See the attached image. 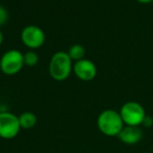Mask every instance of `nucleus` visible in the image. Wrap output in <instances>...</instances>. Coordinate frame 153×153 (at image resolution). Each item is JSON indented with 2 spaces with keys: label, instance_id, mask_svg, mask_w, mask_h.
I'll return each mask as SVG.
<instances>
[{
  "label": "nucleus",
  "instance_id": "1",
  "mask_svg": "<svg viewBox=\"0 0 153 153\" xmlns=\"http://www.w3.org/2000/svg\"><path fill=\"white\" fill-rule=\"evenodd\" d=\"M72 68H74V61L69 57L67 51H64L53 53L48 64L49 76L55 81H64L68 79L72 72Z\"/></svg>",
  "mask_w": 153,
  "mask_h": 153
},
{
  "label": "nucleus",
  "instance_id": "2",
  "mask_svg": "<svg viewBox=\"0 0 153 153\" xmlns=\"http://www.w3.org/2000/svg\"><path fill=\"white\" fill-rule=\"evenodd\" d=\"M97 126L104 135L117 136L125 124L122 120L120 111L114 109H106L99 114L97 119Z\"/></svg>",
  "mask_w": 153,
  "mask_h": 153
},
{
  "label": "nucleus",
  "instance_id": "3",
  "mask_svg": "<svg viewBox=\"0 0 153 153\" xmlns=\"http://www.w3.org/2000/svg\"><path fill=\"white\" fill-rule=\"evenodd\" d=\"M24 67L23 53L17 49H10L0 57V70L5 76H15Z\"/></svg>",
  "mask_w": 153,
  "mask_h": 153
},
{
  "label": "nucleus",
  "instance_id": "4",
  "mask_svg": "<svg viewBox=\"0 0 153 153\" xmlns=\"http://www.w3.org/2000/svg\"><path fill=\"white\" fill-rule=\"evenodd\" d=\"M120 114L125 125L140 126L142 125L146 117V111L140 103L129 101L121 107Z\"/></svg>",
  "mask_w": 153,
  "mask_h": 153
},
{
  "label": "nucleus",
  "instance_id": "5",
  "mask_svg": "<svg viewBox=\"0 0 153 153\" xmlns=\"http://www.w3.org/2000/svg\"><path fill=\"white\" fill-rule=\"evenodd\" d=\"M22 44L25 47H27L30 51L38 49L45 43L46 36H45L44 30L37 25H26L20 34Z\"/></svg>",
  "mask_w": 153,
  "mask_h": 153
},
{
  "label": "nucleus",
  "instance_id": "6",
  "mask_svg": "<svg viewBox=\"0 0 153 153\" xmlns=\"http://www.w3.org/2000/svg\"><path fill=\"white\" fill-rule=\"evenodd\" d=\"M21 130L19 117L10 111L0 112V137L12 140L19 134Z\"/></svg>",
  "mask_w": 153,
  "mask_h": 153
},
{
  "label": "nucleus",
  "instance_id": "7",
  "mask_svg": "<svg viewBox=\"0 0 153 153\" xmlns=\"http://www.w3.org/2000/svg\"><path fill=\"white\" fill-rule=\"evenodd\" d=\"M72 71L79 80L84 82H89L92 81L97 76L98 68L91 60L84 58V59L74 62Z\"/></svg>",
  "mask_w": 153,
  "mask_h": 153
},
{
  "label": "nucleus",
  "instance_id": "8",
  "mask_svg": "<svg viewBox=\"0 0 153 153\" xmlns=\"http://www.w3.org/2000/svg\"><path fill=\"white\" fill-rule=\"evenodd\" d=\"M117 137L121 142L127 145L137 144L143 138V130L140 126H127L125 125L122 131L119 133Z\"/></svg>",
  "mask_w": 153,
  "mask_h": 153
},
{
  "label": "nucleus",
  "instance_id": "9",
  "mask_svg": "<svg viewBox=\"0 0 153 153\" xmlns=\"http://www.w3.org/2000/svg\"><path fill=\"white\" fill-rule=\"evenodd\" d=\"M19 122L21 129H32L37 124V117L35 113L30 112V111H25L19 115Z\"/></svg>",
  "mask_w": 153,
  "mask_h": 153
},
{
  "label": "nucleus",
  "instance_id": "10",
  "mask_svg": "<svg viewBox=\"0 0 153 153\" xmlns=\"http://www.w3.org/2000/svg\"><path fill=\"white\" fill-rule=\"evenodd\" d=\"M67 53L74 62L79 61V60L84 59L85 57V48L81 44H74L69 47Z\"/></svg>",
  "mask_w": 153,
  "mask_h": 153
},
{
  "label": "nucleus",
  "instance_id": "11",
  "mask_svg": "<svg viewBox=\"0 0 153 153\" xmlns=\"http://www.w3.org/2000/svg\"><path fill=\"white\" fill-rule=\"evenodd\" d=\"M24 58V66L27 67H34L38 64L39 62V56L35 51H27L25 53H23Z\"/></svg>",
  "mask_w": 153,
  "mask_h": 153
},
{
  "label": "nucleus",
  "instance_id": "12",
  "mask_svg": "<svg viewBox=\"0 0 153 153\" xmlns=\"http://www.w3.org/2000/svg\"><path fill=\"white\" fill-rule=\"evenodd\" d=\"M9 19V13L3 5L0 4V26H2Z\"/></svg>",
  "mask_w": 153,
  "mask_h": 153
},
{
  "label": "nucleus",
  "instance_id": "13",
  "mask_svg": "<svg viewBox=\"0 0 153 153\" xmlns=\"http://www.w3.org/2000/svg\"><path fill=\"white\" fill-rule=\"evenodd\" d=\"M153 124V121L152 119H151L150 117H148V115H146V117H145L144 122H143V125H145L146 127H150L151 125Z\"/></svg>",
  "mask_w": 153,
  "mask_h": 153
},
{
  "label": "nucleus",
  "instance_id": "14",
  "mask_svg": "<svg viewBox=\"0 0 153 153\" xmlns=\"http://www.w3.org/2000/svg\"><path fill=\"white\" fill-rule=\"evenodd\" d=\"M137 2H140V3H143V4H147V3H150V2H152L153 0H136Z\"/></svg>",
  "mask_w": 153,
  "mask_h": 153
},
{
  "label": "nucleus",
  "instance_id": "15",
  "mask_svg": "<svg viewBox=\"0 0 153 153\" xmlns=\"http://www.w3.org/2000/svg\"><path fill=\"white\" fill-rule=\"evenodd\" d=\"M3 40H4V36H3V33L0 30V46H1V44L3 43Z\"/></svg>",
  "mask_w": 153,
  "mask_h": 153
}]
</instances>
